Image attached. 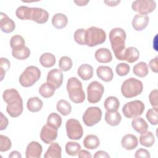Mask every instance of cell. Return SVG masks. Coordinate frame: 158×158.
<instances>
[{
	"label": "cell",
	"mask_w": 158,
	"mask_h": 158,
	"mask_svg": "<svg viewBox=\"0 0 158 158\" xmlns=\"http://www.w3.org/2000/svg\"><path fill=\"white\" fill-rule=\"evenodd\" d=\"M3 100L7 104L6 111L12 117L20 115L23 110V100L17 90L14 88L7 89L2 94Z\"/></svg>",
	"instance_id": "cell-1"
},
{
	"label": "cell",
	"mask_w": 158,
	"mask_h": 158,
	"mask_svg": "<svg viewBox=\"0 0 158 158\" xmlns=\"http://www.w3.org/2000/svg\"><path fill=\"white\" fill-rule=\"evenodd\" d=\"M109 37L115 57L118 60H123V55L125 49V42L127 38L126 32L121 28H114L110 30Z\"/></svg>",
	"instance_id": "cell-2"
},
{
	"label": "cell",
	"mask_w": 158,
	"mask_h": 158,
	"mask_svg": "<svg viewBox=\"0 0 158 158\" xmlns=\"http://www.w3.org/2000/svg\"><path fill=\"white\" fill-rule=\"evenodd\" d=\"M67 91L70 99L74 103L83 102L85 99V94L81 82L76 77H71L67 80Z\"/></svg>",
	"instance_id": "cell-3"
},
{
	"label": "cell",
	"mask_w": 158,
	"mask_h": 158,
	"mask_svg": "<svg viewBox=\"0 0 158 158\" xmlns=\"http://www.w3.org/2000/svg\"><path fill=\"white\" fill-rule=\"evenodd\" d=\"M143 89V83L135 78L125 80L121 86V93L126 98H131L140 94Z\"/></svg>",
	"instance_id": "cell-4"
},
{
	"label": "cell",
	"mask_w": 158,
	"mask_h": 158,
	"mask_svg": "<svg viewBox=\"0 0 158 158\" xmlns=\"http://www.w3.org/2000/svg\"><path fill=\"white\" fill-rule=\"evenodd\" d=\"M41 77V71L36 66L30 65L27 67L19 77L20 84L28 88L33 86Z\"/></svg>",
	"instance_id": "cell-5"
},
{
	"label": "cell",
	"mask_w": 158,
	"mask_h": 158,
	"mask_svg": "<svg viewBox=\"0 0 158 158\" xmlns=\"http://www.w3.org/2000/svg\"><path fill=\"white\" fill-rule=\"evenodd\" d=\"M106 40V33L104 30L96 27H91L86 30V45L89 47L102 44Z\"/></svg>",
	"instance_id": "cell-6"
},
{
	"label": "cell",
	"mask_w": 158,
	"mask_h": 158,
	"mask_svg": "<svg viewBox=\"0 0 158 158\" xmlns=\"http://www.w3.org/2000/svg\"><path fill=\"white\" fill-rule=\"evenodd\" d=\"M144 109V104L141 101L135 100L127 102L122 107V112L125 117L132 118L142 115Z\"/></svg>",
	"instance_id": "cell-7"
},
{
	"label": "cell",
	"mask_w": 158,
	"mask_h": 158,
	"mask_svg": "<svg viewBox=\"0 0 158 158\" xmlns=\"http://www.w3.org/2000/svg\"><path fill=\"white\" fill-rule=\"evenodd\" d=\"M104 92L103 85L98 81L91 82L87 87L88 101L91 104L98 102Z\"/></svg>",
	"instance_id": "cell-8"
},
{
	"label": "cell",
	"mask_w": 158,
	"mask_h": 158,
	"mask_svg": "<svg viewBox=\"0 0 158 158\" xmlns=\"http://www.w3.org/2000/svg\"><path fill=\"white\" fill-rule=\"evenodd\" d=\"M65 128L67 135L71 139L78 140L83 136V127L80 122L77 119H69L66 122Z\"/></svg>",
	"instance_id": "cell-9"
},
{
	"label": "cell",
	"mask_w": 158,
	"mask_h": 158,
	"mask_svg": "<svg viewBox=\"0 0 158 158\" xmlns=\"http://www.w3.org/2000/svg\"><path fill=\"white\" fill-rule=\"evenodd\" d=\"M102 117V110L98 107H89L84 112L82 118L84 123L88 127H93L100 122Z\"/></svg>",
	"instance_id": "cell-10"
},
{
	"label": "cell",
	"mask_w": 158,
	"mask_h": 158,
	"mask_svg": "<svg viewBox=\"0 0 158 158\" xmlns=\"http://www.w3.org/2000/svg\"><path fill=\"white\" fill-rule=\"evenodd\" d=\"M156 7L154 1L151 0H136L132 2V9L139 14L146 15L153 12Z\"/></svg>",
	"instance_id": "cell-11"
},
{
	"label": "cell",
	"mask_w": 158,
	"mask_h": 158,
	"mask_svg": "<svg viewBox=\"0 0 158 158\" xmlns=\"http://www.w3.org/2000/svg\"><path fill=\"white\" fill-rule=\"evenodd\" d=\"M58 129L52 128L48 125H44L40 132V138L46 144H49L54 141L57 137Z\"/></svg>",
	"instance_id": "cell-12"
},
{
	"label": "cell",
	"mask_w": 158,
	"mask_h": 158,
	"mask_svg": "<svg viewBox=\"0 0 158 158\" xmlns=\"http://www.w3.org/2000/svg\"><path fill=\"white\" fill-rule=\"evenodd\" d=\"M46 81L52 85L55 89L60 88L63 82V73L60 69H54L48 73Z\"/></svg>",
	"instance_id": "cell-13"
},
{
	"label": "cell",
	"mask_w": 158,
	"mask_h": 158,
	"mask_svg": "<svg viewBox=\"0 0 158 158\" xmlns=\"http://www.w3.org/2000/svg\"><path fill=\"white\" fill-rule=\"evenodd\" d=\"M49 19V13L44 9L40 7H31V20L39 24L47 22Z\"/></svg>",
	"instance_id": "cell-14"
},
{
	"label": "cell",
	"mask_w": 158,
	"mask_h": 158,
	"mask_svg": "<svg viewBox=\"0 0 158 158\" xmlns=\"http://www.w3.org/2000/svg\"><path fill=\"white\" fill-rule=\"evenodd\" d=\"M42 151V146L38 142L33 141L27 146L25 156L27 158H40Z\"/></svg>",
	"instance_id": "cell-15"
},
{
	"label": "cell",
	"mask_w": 158,
	"mask_h": 158,
	"mask_svg": "<svg viewBox=\"0 0 158 158\" xmlns=\"http://www.w3.org/2000/svg\"><path fill=\"white\" fill-rule=\"evenodd\" d=\"M149 17L148 15L136 14L132 20V27L136 31H141L146 28L149 23Z\"/></svg>",
	"instance_id": "cell-16"
},
{
	"label": "cell",
	"mask_w": 158,
	"mask_h": 158,
	"mask_svg": "<svg viewBox=\"0 0 158 158\" xmlns=\"http://www.w3.org/2000/svg\"><path fill=\"white\" fill-rule=\"evenodd\" d=\"M0 28L2 31L6 33H10L12 32L15 28V23L10 19L7 15L4 12L0 14Z\"/></svg>",
	"instance_id": "cell-17"
},
{
	"label": "cell",
	"mask_w": 158,
	"mask_h": 158,
	"mask_svg": "<svg viewBox=\"0 0 158 158\" xmlns=\"http://www.w3.org/2000/svg\"><path fill=\"white\" fill-rule=\"evenodd\" d=\"M138 144V138L135 135L132 134L125 135L121 140L122 146L127 150H133L137 147Z\"/></svg>",
	"instance_id": "cell-18"
},
{
	"label": "cell",
	"mask_w": 158,
	"mask_h": 158,
	"mask_svg": "<svg viewBox=\"0 0 158 158\" xmlns=\"http://www.w3.org/2000/svg\"><path fill=\"white\" fill-rule=\"evenodd\" d=\"M96 74L99 78L105 82L110 81L114 77L112 70L109 66H99L96 70Z\"/></svg>",
	"instance_id": "cell-19"
},
{
	"label": "cell",
	"mask_w": 158,
	"mask_h": 158,
	"mask_svg": "<svg viewBox=\"0 0 158 158\" xmlns=\"http://www.w3.org/2000/svg\"><path fill=\"white\" fill-rule=\"evenodd\" d=\"M96 60L100 63H109L112 60V56L109 49L101 48L97 49L94 54Z\"/></svg>",
	"instance_id": "cell-20"
},
{
	"label": "cell",
	"mask_w": 158,
	"mask_h": 158,
	"mask_svg": "<svg viewBox=\"0 0 158 158\" xmlns=\"http://www.w3.org/2000/svg\"><path fill=\"white\" fill-rule=\"evenodd\" d=\"M139 57V52L135 47H128L125 48L123 55V60H126L129 63H133L136 61Z\"/></svg>",
	"instance_id": "cell-21"
},
{
	"label": "cell",
	"mask_w": 158,
	"mask_h": 158,
	"mask_svg": "<svg viewBox=\"0 0 158 158\" xmlns=\"http://www.w3.org/2000/svg\"><path fill=\"white\" fill-rule=\"evenodd\" d=\"M62 149L57 143H51L44 155V158H61Z\"/></svg>",
	"instance_id": "cell-22"
},
{
	"label": "cell",
	"mask_w": 158,
	"mask_h": 158,
	"mask_svg": "<svg viewBox=\"0 0 158 158\" xmlns=\"http://www.w3.org/2000/svg\"><path fill=\"white\" fill-rule=\"evenodd\" d=\"M77 73L83 80H88L93 76V68L88 64H82L78 67Z\"/></svg>",
	"instance_id": "cell-23"
},
{
	"label": "cell",
	"mask_w": 158,
	"mask_h": 158,
	"mask_svg": "<svg viewBox=\"0 0 158 158\" xmlns=\"http://www.w3.org/2000/svg\"><path fill=\"white\" fill-rule=\"evenodd\" d=\"M68 23L67 17L62 13H57L52 18V24L57 29H62Z\"/></svg>",
	"instance_id": "cell-24"
},
{
	"label": "cell",
	"mask_w": 158,
	"mask_h": 158,
	"mask_svg": "<svg viewBox=\"0 0 158 158\" xmlns=\"http://www.w3.org/2000/svg\"><path fill=\"white\" fill-rule=\"evenodd\" d=\"M131 126L138 133L142 134L146 132L148 128L147 122L141 117H135L131 121Z\"/></svg>",
	"instance_id": "cell-25"
},
{
	"label": "cell",
	"mask_w": 158,
	"mask_h": 158,
	"mask_svg": "<svg viewBox=\"0 0 158 158\" xmlns=\"http://www.w3.org/2000/svg\"><path fill=\"white\" fill-rule=\"evenodd\" d=\"M104 106L107 112H117L120 107L119 100L115 96L107 97L104 102Z\"/></svg>",
	"instance_id": "cell-26"
},
{
	"label": "cell",
	"mask_w": 158,
	"mask_h": 158,
	"mask_svg": "<svg viewBox=\"0 0 158 158\" xmlns=\"http://www.w3.org/2000/svg\"><path fill=\"white\" fill-rule=\"evenodd\" d=\"M83 146L88 149H96L100 144L98 137L94 135H88L83 139Z\"/></svg>",
	"instance_id": "cell-27"
},
{
	"label": "cell",
	"mask_w": 158,
	"mask_h": 158,
	"mask_svg": "<svg viewBox=\"0 0 158 158\" xmlns=\"http://www.w3.org/2000/svg\"><path fill=\"white\" fill-rule=\"evenodd\" d=\"M43 106V101L38 97L30 98L28 99L27 107L31 112H37L40 111Z\"/></svg>",
	"instance_id": "cell-28"
},
{
	"label": "cell",
	"mask_w": 158,
	"mask_h": 158,
	"mask_svg": "<svg viewBox=\"0 0 158 158\" xmlns=\"http://www.w3.org/2000/svg\"><path fill=\"white\" fill-rule=\"evenodd\" d=\"M105 121L110 126H117L121 122L122 116L118 112H106L105 114Z\"/></svg>",
	"instance_id": "cell-29"
},
{
	"label": "cell",
	"mask_w": 158,
	"mask_h": 158,
	"mask_svg": "<svg viewBox=\"0 0 158 158\" xmlns=\"http://www.w3.org/2000/svg\"><path fill=\"white\" fill-rule=\"evenodd\" d=\"M10 46L12 49V51L21 50L26 47L25 40L19 35H15L10 38Z\"/></svg>",
	"instance_id": "cell-30"
},
{
	"label": "cell",
	"mask_w": 158,
	"mask_h": 158,
	"mask_svg": "<svg viewBox=\"0 0 158 158\" xmlns=\"http://www.w3.org/2000/svg\"><path fill=\"white\" fill-rule=\"evenodd\" d=\"M139 139L141 145L146 148L151 147L155 142V137L153 133L149 131L141 134Z\"/></svg>",
	"instance_id": "cell-31"
},
{
	"label": "cell",
	"mask_w": 158,
	"mask_h": 158,
	"mask_svg": "<svg viewBox=\"0 0 158 158\" xmlns=\"http://www.w3.org/2000/svg\"><path fill=\"white\" fill-rule=\"evenodd\" d=\"M56 61L55 56L49 52H45L40 57V62L41 65L46 68H49L54 65Z\"/></svg>",
	"instance_id": "cell-32"
},
{
	"label": "cell",
	"mask_w": 158,
	"mask_h": 158,
	"mask_svg": "<svg viewBox=\"0 0 158 158\" xmlns=\"http://www.w3.org/2000/svg\"><path fill=\"white\" fill-rule=\"evenodd\" d=\"M133 72L139 77H145L149 73L148 65L144 62H140L134 65Z\"/></svg>",
	"instance_id": "cell-33"
},
{
	"label": "cell",
	"mask_w": 158,
	"mask_h": 158,
	"mask_svg": "<svg viewBox=\"0 0 158 158\" xmlns=\"http://www.w3.org/2000/svg\"><path fill=\"white\" fill-rule=\"evenodd\" d=\"M56 109L61 115L66 116L71 113L72 106L67 101L60 99L57 102Z\"/></svg>",
	"instance_id": "cell-34"
},
{
	"label": "cell",
	"mask_w": 158,
	"mask_h": 158,
	"mask_svg": "<svg viewBox=\"0 0 158 158\" xmlns=\"http://www.w3.org/2000/svg\"><path fill=\"white\" fill-rule=\"evenodd\" d=\"M55 88L49 83H43L39 88V93L40 95L44 98H51L55 92Z\"/></svg>",
	"instance_id": "cell-35"
},
{
	"label": "cell",
	"mask_w": 158,
	"mask_h": 158,
	"mask_svg": "<svg viewBox=\"0 0 158 158\" xmlns=\"http://www.w3.org/2000/svg\"><path fill=\"white\" fill-rule=\"evenodd\" d=\"M31 7L28 6H21L19 7L16 11V16L20 20H31Z\"/></svg>",
	"instance_id": "cell-36"
},
{
	"label": "cell",
	"mask_w": 158,
	"mask_h": 158,
	"mask_svg": "<svg viewBox=\"0 0 158 158\" xmlns=\"http://www.w3.org/2000/svg\"><path fill=\"white\" fill-rule=\"evenodd\" d=\"M62 118L57 113L52 112L50 114L47 118V125L49 126L58 129L62 124Z\"/></svg>",
	"instance_id": "cell-37"
},
{
	"label": "cell",
	"mask_w": 158,
	"mask_h": 158,
	"mask_svg": "<svg viewBox=\"0 0 158 158\" xmlns=\"http://www.w3.org/2000/svg\"><path fill=\"white\" fill-rule=\"evenodd\" d=\"M66 153L71 156L78 155V152L81 150V146L79 143L74 141H69L65 144Z\"/></svg>",
	"instance_id": "cell-38"
},
{
	"label": "cell",
	"mask_w": 158,
	"mask_h": 158,
	"mask_svg": "<svg viewBox=\"0 0 158 158\" xmlns=\"http://www.w3.org/2000/svg\"><path fill=\"white\" fill-rule=\"evenodd\" d=\"M73 62L70 57L68 56H62L59 61V67L61 71L67 72L71 69Z\"/></svg>",
	"instance_id": "cell-39"
},
{
	"label": "cell",
	"mask_w": 158,
	"mask_h": 158,
	"mask_svg": "<svg viewBox=\"0 0 158 158\" xmlns=\"http://www.w3.org/2000/svg\"><path fill=\"white\" fill-rule=\"evenodd\" d=\"M73 38L77 43L80 45H86V30L77 29L74 33Z\"/></svg>",
	"instance_id": "cell-40"
},
{
	"label": "cell",
	"mask_w": 158,
	"mask_h": 158,
	"mask_svg": "<svg viewBox=\"0 0 158 158\" xmlns=\"http://www.w3.org/2000/svg\"><path fill=\"white\" fill-rule=\"evenodd\" d=\"M12 55L14 57L19 60H25L30 56V50L28 47L19 51H12Z\"/></svg>",
	"instance_id": "cell-41"
},
{
	"label": "cell",
	"mask_w": 158,
	"mask_h": 158,
	"mask_svg": "<svg viewBox=\"0 0 158 158\" xmlns=\"http://www.w3.org/2000/svg\"><path fill=\"white\" fill-rule=\"evenodd\" d=\"M146 118L149 122V123L152 125H156L157 124V109L152 108L149 109L146 114Z\"/></svg>",
	"instance_id": "cell-42"
},
{
	"label": "cell",
	"mask_w": 158,
	"mask_h": 158,
	"mask_svg": "<svg viewBox=\"0 0 158 158\" xmlns=\"http://www.w3.org/2000/svg\"><path fill=\"white\" fill-rule=\"evenodd\" d=\"M12 143L10 139L6 136L0 135V151L6 152L10 149Z\"/></svg>",
	"instance_id": "cell-43"
},
{
	"label": "cell",
	"mask_w": 158,
	"mask_h": 158,
	"mask_svg": "<svg viewBox=\"0 0 158 158\" xmlns=\"http://www.w3.org/2000/svg\"><path fill=\"white\" fill-rule=\"evenodd\" d=\"M130 70V67L127 63H119L117 65L115 68V72L120 77L127 75Z\"/></svg>",
	"instance_id": "cell-44"
},
{
	"label": "cell",
	"mask_w": 158,
	"mask_h": 158,
	"mask_svg": "<svg viewBox=\"0 0 158 158\" xmlns=\"http://www.w3.org/2000/svg\"><path fill=\"white\" fill-rule=\"evenodd\" d=\"M10 64L9 60L4 57L0 59V69H1V81L4 78V77L6 74V72L9 69Z\"/></svg>",
	"instance_id": "cell-45"
},
{
	"label": "cell",
	"mask_w": 158,
	"mask_h": 158,
	"mask_svg": "<svg viewBox=\"0 0 158 158\" xmlns=\"http://www.w3.org/2000/svg\"><path fill=\"white\" fill-rule=\"evenodd\" d=\"M157 94L158 91L157 89H156L151 91L149 95V100L153 108L157 109Z\"/></svg>",
	"instance_id": "cell-46"
},
{
	"label": "cell",
	"mask_w": 158,
	"mask_h": 158,
	"mask_svg": "<svg viewBox=\"0 0 158 158\" xmlns=\"http://www.w3.org/2000/svg\"><path fill=\"white\" fill-rule=\"evenodd\" d=\"M135 157L136 158H139V157H143V158H150L151 155L149 152L143 148H139L138 149L135 154Z\"/></svg>",
	"instance_id": "cell-47"
},
{
	"label": "cell",
	"mask_w": 158,
	"mask_h": 158,
	"mask_svg": "<svg viewBox=\"0 0 158 158\" xmlns=\"http://www.w3.org/2000/svg\"><path fill=\"white\" fill-rule=\"evenodd\" d=\"M9 123V121L7 118L2 114V112H0V130H4L6 129Z\"/></svg>",
	"instance_id": "cell-48"
},
{
	"label": "cell",
	"mask_w": 158,
	"mask_h": 158,
	"mask_svg": "<svg viewBox=\"0 0 158 158\" xmlns=\"http://www.w3.org/2000/svg\"><path fill=\"white\" fill-rule=\"evenodd\" d=\"M157 56H156L154 59L149 61V65L151 70L154 73H157L158 72V64H157Z\"/></svg>",
	"instance_id": "cell-49"
},
{
	"label": "cell",
	"mask_w": 158,
	"mask_h": 158,
	"mask_svg": "<svg viewBox=\"0 0 158 158\" xmlns=\"http://www.w3.org/2000/svg\"><path fill=\"white\" fill-rule=\"evenodd\" d=\"M78 157L79 158H91L92 157L91 153L86 150H80L78 153Z\"/></svg>",
	"instance_id": "cell-50"
},
{
	"label": "cell",
	"mask_w": 158,
	"mask_h": 158,
	"mask_svg": "<svg viewBox=\"0 0 158 158\" xmlns=\"http://www.w3.org/2000/svg\"><path fill=\"white\" fill-rule=\"evenodd\" d=\"M94 158H99V157H103V158H109L110 156L107 152L104 151H98L94 154Z\"/></svg>",
	"instance_id": "cell-51"
},
{
	"label": "cell",
	"mask_w": 158,
	"mask_h": 158,
	"mask_svg": "<svg viewBox=\"0 0 158 158\" xmlns=\"http://www.w3.org/2000/svg\"><path fill=\"white\" fill-rule=\"evenodd\" d=\"M9 158H21L22 156L20 154V152L17 151H14L10 152V154L9 155Z\"/></svg>",
	"instance_id": "cell-52"
},
{
	"label": "cell",
	"mask_w": 158,
	"mask_h": 158,
	"mask_svg": "<svg viewBox=\"0 0 158 158\" xmlns=\"http://www.w3.org/2000/svg\"><path fill=\"white\" fill-rule=\"evenodd\" d=\"M104 2L109 6H115L120 2V1H105Z\"/></svg>",
	"instance_id": "cell-53"
},
{
	"label": "cell",
	"mask_w": 158,
	"mask_h": 158,
	"mask_svg": "<svg viewBox=\"0 0 158 158\" xmlns=\"http://www.w3.org/2000/svg\"><path fill=\"white\" fill-rule=\"evenodd\" d=\"M74 2L77 4V6H86L89 2V1H75Z\"/></svg>",
	"instance_id": "cell-54"
}]
</instances>
